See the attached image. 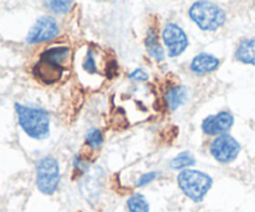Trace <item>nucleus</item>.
<instances>
[{"label":"nucleus","mask_w":255,"mask_h":212,"mask_svg":"<svg viewBox=\"0 0 255 212\" xmlns=\"http://www.w3.org/2000/svg\"><path fill=\"white\" fill-rule=\"evenodd\" d=\"M196 164V159L193 155L188 151H183L177 155L171 161V167L173 170H187L189 166H193Z\"/></svg>","instance_id":"obj_16"},{"label":"nucleus","mask_w":255,"mask_h":212,"mask_svg":"<svg viewBox=\"0 0 255 212\" xmlns=\"http://www.w3.org/2000/svg\"><path fill=\"white\" fill-rule=\"evenodd\" d=\"M85 140H86V144L89 145L91 149H100L104 142V136H102L101 130L97 129V127H91L89 131L86 132V136H85Z\"/></svg>","instance_id":"obj_17"},{"label":"nucleus","mask_w":255,"mask_h":212,"mask_svg":"<svg viewBox=\"0 0 255 212\" xmlns=\"http://www.w3.org/2000/svg\"><path fill=\"white\" fill-rule=\"evenodd\" d=\"M219 65H221V61L218 57L208 52H201L192 60L191 70L198 76H203L218 69Z\"/></svg>","instance_id":"obj_10"},{"label":"nucleus","mask_w":255,"mask_h":212,"mask_svg":"<svg viewBox=\"0 0 255 212\" xmlns=\"http://www.w3.org/2000/svg\"><path fill=\"white\" fill-rule=\"evenodd\" d=\"M189 96V90L183 85H177V86L171 87L166 92V104L169 110H176L181 107L182 105L186 104Z\"/></svg>","instance_id":"obj_11"},{"label":"nucleus","mask_w":255,"mask_h":212,"mask_svg":"<svg viewBox=\"0 0 255 212\" xmlns=\"http://www.w3.org/2000/svg\"><path fill=\"white\" fill-rule=\"evenodd\" d=\"M144 45H146L147 52L149 54V56L152 59H154L156 61H163L164 60V50L162 47L161 42H159L158 35H157V31L154 27H149L147 30L146 40H144Z\"/></svg>","instance_id":"obj_12"},{"label":"nucleus","mask_w":255,"mask_h":212,"mask_svg":"<svg viewBox=\"0 0 255 212\" xmlns=\"http://www.w3.org/2000/svg\"><path fill=\"white\" fill-rule=\"evenodd\" d=\"M189 16L197 26L206 31H213L226 22V12L211 1H196L189 9Z\"/></svg>","instance_id":"obj_4"},{"label":"nucleus","mask_w":255,"mask_h":212,"mask_svg":"<svg viewBox=\"0 0 255 212\" xmlns=\"http://www.w3.org/2000/svg\"><path fill=\"white\" fill-rule=\"evenodd\" d=\"M129 212H149V204L142 194H133L127 200Z\"/></svg>","instance_id":"obj_14"},{"label":"nucleus","mask_w":255,"mask_h":212,"mask_svg":"<svg viewBox=\"0 0 255 212\" xmlns=\"http://www.w3.org/2000/svg\"><path fill=\"white\" fill-rule=\"evenodd\" d=\"M70 55V47L52 46L40 55L39 61L35 64L32 74L45 85L59 81L64 72V62Z\"/></svg>","instance_id":"obj_1"},{"label":"nucleus","mask_w":255,"mask_h":212,"mask_svg":"<svg viewBox=\"0 0 255 212\" xmlns=\"http://www.w3.org/2000/svg\"><path fill=\"white\" fill-rule=\"evenodd\" d=\"M157 177H158V174H157V172H148V174H143L138 180H137L136 186L137 187L146 186V185L153 182Z\"/></svg>","instance_id":"obj_20"},{"label":"nucleus","mask_w":255,"mask_h":212,"mask_svg":"<svg viewBox=\"0 0 255 212\" xmlns=\"http://www.w3.org/2000/svg\"><path fill=\"white\" fill-rule=\"evenodd\" d=\"M148 77V72L144 71L143 69H136L128 75V79L134 80V81H147Z\"/></svg>","instance_id":"obj_21"},{"label":"nucleus","mask_w":255,"mask_h":212,"mask_svg":"<svg viewBox=\"0 0 255 212\" xmlns=\"http://www.w3.org/2000/svg\"><path fill=\"white\" fill-rule=\"evenodd\" d=\"M162 39L168 49V55L171 57L179 56L189 44L188 37L183 29L173 22H169L164 26L163 31H162Z\"/></svg>","instance_id":"obj_8"},{"label":"nucleus","mask_w":255,"mask_h":212,"mask_svg":"<svg viewBox=\"0 0 255 212\" xmlns=\"http://www.w3.org/2000/svg\"><path fill=\"white\" fill-rule=\"evenodd\" d=\"M236 57L243 64L255 66V37L244 39L239 42L236 51Z\"/></svg>","instance_id":"obj_13"},{"label":"nucleus","mask_w":255,"mask_h":212,"mask_svg":"<svg viewBox=\"0 0 255 212\" xmlns=\"http://www.w3.org/2000/svg\"><path fill=\"white\" fill-rule=\"evenodd\" d=\"M60 184V166L52 156L42 157L36 165V186L44 195H52Z\"/></svg>","instance_id":"obj_5"},{"label":"nucleus","mask_w":255,"mask_h":212,"mask_svg":"<svg viewBox=\"0 0 255 212\" xmlns=\"http://www.w3.org/2000/svg\"><path fill=\"white\" fill-rule=\"evenodd\" d=\"M82 66H84L85 71L89 72V74H97V72H99L96 59H95V54L91 49L87 50L86 57H85L84 62H82Z\"/></svg>","instance_id":"obj_19"},{"label":"nucleus","mask_w":255,"mask_h":212,"mask_svg":"<svg viewBox=\"0 0 255 212\" xmlns=\"http://www.w3.org/2000/svg\"><path fill=\"white\" fill-rule=\"evenodd\" d=\"M17 120L27 136L36 140L46 139L50 135V117L45 110L39 107L15 104Z\"/></svg>","instance_id":"obj_2"},{"label":"nucleus","mask_w":255,"mask_h":212,"mask_svg":"<svg viewBox=\"0 0 255 212\" xmlns=\"http://www.w3.org/2000/svg\"><path fill=\"white\" fill-rule=\"evenodd\" d=\"M179 189L193 202H202L213 185V180L208 174L198 170H183L177 176Z\"/></svg>","instance_id":"obj_3"},{"label":"nucleus","mask_w":255,"mask_h":212,"mask_svg":"<svg viewBox=\"0 0 255 212\" xmlns=\"http://www.w3.org/2000/svg\"><path fill=\"white\" fill-rule=\"evenodd\" d=\"M211 155L222 164H229L238 157L241 152V144L228 134L221 135L212 141L209 147Z\"/></svg>","instance_id":"obj_6"},{"label":"nucleus","mask_w":255,"mask_h":212,"mask_svg":"<svg viewBox=\"0 0 255 212\" xmlns=\"http://www.w3.org/2000/svg\"><path fill=\"white\" fill-rule=\"evenodd\" d=\"M46 7L55 12V14H66L71 9L72 1H67V0H54V1H45Z\"/></svg>","instance_id":"obj_18"},{"label":"nucleus","mask_w":255,"mask_h":212,"mask_svg":"<svg viewBox=\"0 0 255 212\" xmlns=\"http://www.w3.org/2000/svg\"><path fill=\"white\" fill-rule=\"evenodd\" d=\"M101 176L102 175H92V176L87 177L85 180V182L82 184V186H86L87 185V192L85 194V197L87 200L97 199L100 195V190H101Z\"/></svg>","instance_id":"obj_15"},{"label":"nucleus","mask_w":255,"mask_h":212,"mask_svg":"<svg viewBox=\"0 0 255 212\" xmlns=\"http://www.w3.org/2000/svg\"><path fill=\"white\" fill-rule=\"evenodd\" d=\"M74 167L76 171L79 172H85L89 170V165L86 164V162L84 161V159H82L80 155H77V156H75L74 159Z\"/></svg>","instance_id":"obj_22"},{"label":"nucleus","mask_w":255,"mask_h":212,"mask_svg":"<svg viewBox=\"0 0 255 212\" xmlns=\"http://www.w3.org/2000/svg\"><path fill=\"white\" fill-rule=\"evenodd\" d=\"M59 24L56 19L49 15L39 17L32 27L30 29L26 36V41L29 44H39V42L50 41L55 39L59 34Z\"/></svg>","instance_id":"obj_7"},{"label":"nucleus","mask_w":255,"mask_h":212,"mask_svg":"<svg viewBox=\"0 0 255 212\" xmlns=\"http://www.w3.org/2000/svg\"><path fill=\"white\" fill-rule=\"evenodd\" d=\"M234 124V116L229 111H221L206 117L202 122V130L208 136H221L229 131Z\"/></svg>","instance_id":"obj_9"}]
</instances>
